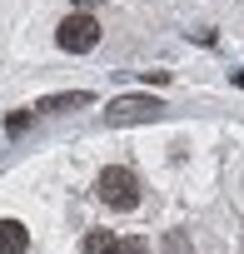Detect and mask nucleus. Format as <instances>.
Segmentation results:
<instances>
[{
	"instance_id": "1",
	"label": "nucleus",
	"mask_w": 244,
	"mask_h": 254,
	"mask_svg": "<svg viewBox=\"0 0 244 254\" xmlns=\"http://www.w3.org/2000/svg\"><path fill=\"white\" fill-rule=\"evenodd\" d=\"M95 190H100V199L115 204V209H135V204H140V185H135L130 170H100Z\"/></svg>"
},
{
	"instance_id": "2",
	"label": "nucleus",
	"mask_w": 244,
	"mask_h": 254,
	"mask_svg": "<svg viewBox=\"0 0 244 254\" xmlns=\"http://www.w3.org/2000/svg\"><path fill=\"white\" fill-rule=\"evenodd\" d=\"M160 100L155 95H120L105 115H110V125H145V120H160Z\"/></svg>"
},
{
	"instance_id": "3",
	"label": "nucleus",
	"mask_w": 244,
	"mask_h": 254,
	"mask_svg": "<svg viewBox=\"0 0 244 254\" xmlns=\"http://www.w3.org/2000/svg\"><path fill=\"white\" fill-rule=\"evenodd\" d=\"M55 40H60V50L85 55V50H95V45H100V25H95L90 15H70V20H60Z\"/></svg>"
},
{
	"instance_id": "4",
	"label": "nucleus",
	"mask_w": 244,
	"mask_h": 254,
	"mask_svg": "<svg viewBox=\"0 0 244 254\" xmlns=\"http://www.w3.org/2000/svg\"><path fill=\"white\" fill-rule=\"evenodd\" d=\"M30 244V229L20 219H0V254H25Z\"/></svg>"
},
{
	"instance_id": "5",
	"label": "nucleus",
	"mask_w": 244,
	"mask_h": 254,
	"mask_svg": "<svg viewBox=\"0 0 244 254\" xmlns=\"http://www.w3.org/2000/svg\"><path fill=\"white\" fill-rule=\"evenodd\" d=\"M80 105H90V90H70V95H50V100H40V105H35V115H60V110H80Z\"/></svg>"
},
{
	"instance_id": "6",
	"label": "nucleus",
	"mask_w": 244,
	"mask_h": 254,
	"mask_svg": "<svg viewBox=\"0 0 244 254\" xmlns=\"http://www.w3.org/2000/svg\"><path fill=\"white\" fill-rule=\"evenodd\" d=\"M85 254H115V234H90L85 239Z\"/></svg>"
},
{
	"instance_id": "7",
	"label": "nucleus",
	"mask_w": 244,
	"mask_h": 254,
	"mask_svg": "<svg viewBox=\"0 0 244 254\" xmlns=\"http://www.w3.org/2000/svg\"><path fill=\"white\" fill-rule=\"evenodd\" d=\"M115 254H150L145 239H115Z\"/></svg>"
},
{
	"instance_id": "8",
	"label": "nucleus",
	"mask_w": 244,
	"mask_h": 254,
	"mask_svg": "<svg viewBox=\"0 0 244 254\" xmlns=\"http://www.w3.org/2000/svg\"><path fill=\"white\" fill-rule=\"evenodd\" d=\"M234 85H239V90H244V70H234Z\"/></svg>"
},
{
	"instance_id": "9",
	"label": "nucleus",
	"mask_w": 244,
	"mask_h": 254,
	"mask_svg": "<svg viewBox=\"0 0 244 254\" xmlns=\"http://www.w3.org/2000/svg\"><path fill=\"white\" fill-rule=\"evenodd\" d=\"M75 5H100V0H75Z\"/></svg>"
}]
</instances>
